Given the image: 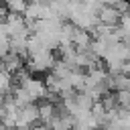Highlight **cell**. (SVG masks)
I'll return each mask as SVG.
<instances>
[{
    "label": "cell",
    "mask_w": 130,
    "mask_h": 130,
    "mask_svg": "<svg viewBox=\"0 0 130 130\" xmlns=\"http://www.w3.org/2000/svg\"><path fill=\"white\" fill-rule=\"evenodd\" d=\"M63 24L65 20L63 18H43V20H37L32 24V35H37L49 49H57L61 47V30H63Z\"/></svg>",
    "instance_id": "1"
},
{
    "label": "cell",
    "mask_w": 130,
    "mask_h": 130,
    "mask_svg": "<svg viewBox=\"0 0 130 130\" xmlns=\"http://www.w3.org/2000/svg\"><path fill=\"white\" fill-rule=\"evenodd\" d=\"M75 28H81V30H89L93 32L98 26H100V16L95 10H91L89 6H85L81 0H73V6H71V12H69V18H67Z\"/></svg>",
    "instance_id": "2"
},
{
    "label": "cell",
    "mask_w": 130,
    "mask_h": 130,
    "mask_svg": "<svg viewBox=\"0 0 130 130\" xmlns=\"http://www.w3.org/2000/svg\"><path fill=\"white\" fill-rule=\"evenodd\" d=\"M18 85H20V87L30 95V100H32V102L47 100V98H49V93H51V89H49V85H47V79L32 77V75H30V71L18 79Z\"/></svg>",
    "instance_id": "3"
},
{
    "label": "cell",
    "mask_w": 130,
    "mask_h": 130,
    "mask_svg": "<svg viewBox=\"0 0 130 130\" xmlns=\"http://www.w3.org/2000/svg\"><path fill=\"white\" fill-rule=\"evenodd\" d=\"M55 63H57V59H55L53 51L49 49V51H43V53H39V55L28 57L26 69H28L30 73H51V69L55 67Z\"/></svg>",
    "instance_id": "4"
},
{
    "label": "cell",
    "mask_w": 130,
    "mask_h": 130,
    "mask_svg": "<svg viewBox=\"0 0 130 130\" xmlns=\"http://www.w3.org/2000/svg\"><path fill=\"white\" fill-rule=\"evenodd\" d=\"M100 24H104V26H112V28H116L118 24H120V18H122V12L116 8V6H112V4H106L102 10H100Z\"/></svg>",
    "instance_id": "5"
},
{
    "label": "cell",
    "mask_w": 130,
    "mask_h": 130,
    "mask_svg": "<svg viewBox=\"0 0 130 130\" xmlns=\"http://www.w3.org/2000/svg\"><path fill=\"white\" fill-rule=\"evenodd\" d=\"M28 6V0H4V10L12 14H24Z\"/></svg>",
    "instance_id": "6"
},
{
    "label": "cell",
    "mask_w": 130,
    "mask_h": 130,
    "mask_svg": "<svg viewBox=\"0 0 130 130\" xmlns=\"http://www.w3.org/2000/svg\"><path fill=\"white\" fill-rule=\"evenodd\" d=\"M100 130H118V128H116L114 124H106V126H104V128H100Z\"/></svg>",
    "instance_id": "7"
},
{
    "label": "cell",
    "mask_w": 130,
    "mask_h": 130,
    "mask_svg": "<svg viewBox=\"0 0 130 130\" xmlns=\"http://www.w3.org/2000/svg\"><path fill=\"white\" fill-rule=\"evenodd\" d=\"M73 130H95V128H89V126H75Z\"/></svg>",
    "instance_id": "8"
},
{
    "label": "cell",
    "mask_w": 130,
    "mask_h": 130,
    "mask_svg": "<svg viewBox=\"0 0 130 130\" xmlns=\"http://www.w3.org/2000/svg\"><path fill=\"white\" fill-rule=\"evenodd\" d=\"M49 2H51V0H49Z\"/></svg>",
    "instance_id": "9"
}]
</instances>
